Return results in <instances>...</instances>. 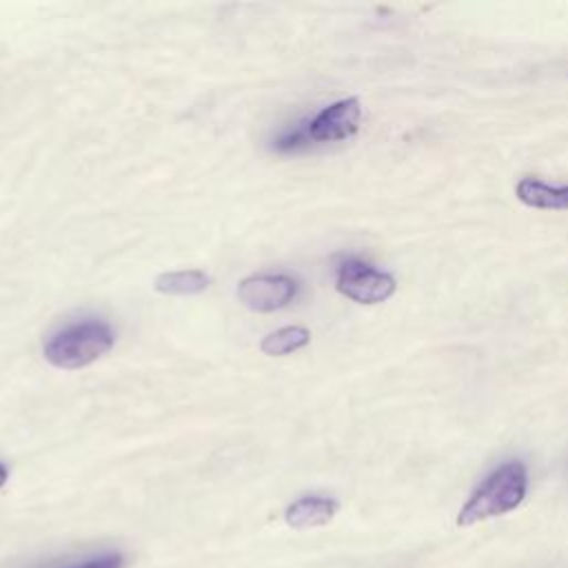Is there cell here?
<instances>
[{"instance_id": "6da1fadb", "label": "cell", "mask_w": 568, "mask_h": 568, "mask_svg": "<svg viewBox=\"0 0 568 568\" xmlns=\"http://www.w3.org/2000/svg\"><path fill=\"white\" fill-rule=\"evenodd\" d=\"M528 488V470L521 462H506L493 470L457 513V526H473L515 510Z\"/></svg>"}, {"instance_id": "7a4b0ae2", "label": "cell", "mask_w": 568, "mask_h": 568, "mask_svg": "<svg viewBox=\"0 0 568 568\" xmlns=\"http://www.w3.org/2000/svg\"><path fill=\"white\" fill-rule=\"evenodd\" d=\"M113 339L104 322L71 324L44 344V359L58 368H82L111 351Z\"/></svg>"}, {"instance_id": "3957f363", "label": "cell", "mask_w": 568, "mask_h": 568, "mask_svg": "<svg viewBox=\"0 0 568 568\" xmlns=\"http://www.w3.org/2000/svg\"><path fill=\"white\" fill-rule=\"evenodd\" d=\"M337 291L357 304H379L388 300L397 284L390 273L377 271L362 260H346L337 271Z\"/></svg>"}, {"instance_id": "277c9868", "label": "cell", "mask_w": 568, "mask_h": 568, "mask_svg": "<svg viewBox=\"0 0 568 568\" xmlns=\"http://www.w3.org/2000/svg\"><path fill=\"white\" fill-rule=\"evenodd\" d=\"M362 120V106L357 98H344L322 109L306 126L308 140L339 142L357 133Z\"/></svg>"}, {"instance_id": "5b68a950", "label": "cell", "mask_w": 568, "mask_h": 568, "mask_svg": "<svg viewBox=\"0 0 568 568\" xmlns=\"http://www.w3.org/2000/svg\"><path fill=\"white\" fill-rule=\"evenodd\" d=\"M297 291V284L286 275H253L240 282V302L257 313H271L286 306Z\"/></svg>"}, {"instance_id": "8992f818", "label": "cell", "mask_w": 568, "mask_h": 568, "mask_svg": "<svg viewBox=\"0 0 568 568\" xmlns=\"http://www.w3.org/2000/svg\"><path fill=\"white\" fill-rule=\"evenodd\" d=\"M335 513H337L335 499L308 495V497L293 501L286 508L284 519L291 528H317V526L328 524L335 517Z\"/></svg>"}, {"instance_id": "52a82bcc", "label": "cell", "mask_w": 568, "mask_h": 568, "mask_svg": "<svg viewBox=\"0 0 568 568\" xmlns=\"http://www.w3.org/2000/svg\"><path fill=\"white\" fill-rule=\"evenodd\" d=\"M515 193L526 206L568 211V186H552L535 178H521L515 186Z\"/></svg>"}, {"instance_id": "ba28073f", "label": "cell", "mask_w": 568, "mask_h": 568, "mask_svg": "<svg viewBox=\"0 0 568 568\" xmlns=\"http://www.w3.org/2000/svg\"><path fill=\"white\" fill-rule=\"evenodd\" d=\"M155 291L166 293V295H197L206 291L209 286V275L202 271L189 268V271H171L162 273L155 277Z\"/></svg>"}, {"instance_id": "9c48e42d", "label": "cell", "mask_w": 568, "mask_h": 568, "mask_svg": "<svg viewBox=\"0 0 568 568\" xmlns=\"http://www.w3.org/2000/svg\"><path fill=\"white\" fill-rule=\"evenodd\" d=\"M311 339V333L304 328V326H286V328H280L275 333H268L260 348L264 355H271V357H280V355H288L302 346H306Z\"/></svg>"}, {"instance_id": "30bf717a", "label": "cell", "mask_w": 568, "mask_h": 568, "mask_svg": "<svg viewBox=\"0 0 568 568\" xmlns=\"http://www.w3.org/2000/svg\"><path fill=\"white\" fill-rule=\"evenodd\" d=\"M69 568H122V555H118V552H109V555L93 557V559H89V561H82V564L69 566Z\"/></svg>"}, {"instance_id": "8fae6325", "label": "cell", "mask_w": 568, "mask_h": 568, "mask_svg": "<svg viewBox=\"0 0 568 568\" xmlns=\"http://www.w3.org/2000/svg\"><path fill=\"white\" fill-rule=\"evenodd\" d=\"M7 479H9V470L4 464H0V488L7 484Z\"/></svg>"}]
</instances>
